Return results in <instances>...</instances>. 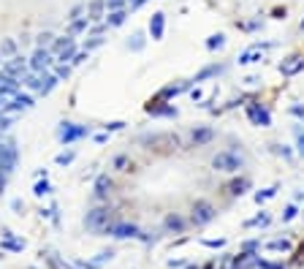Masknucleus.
<instances>
[{
  "label": "nucleus",
  "instance_id": "f257e3e1",
  "mask_svg": "<svg viewBox=\"0 0 304 269\" xmlns=\"http://www.w3.org/2000/svg\"><path fill=\"white\" fill-rule=\"evenodd\" d=\"M109 217H112V209L109 207L90 209V212L84 215V228H87V231H95V234H103L109 226Z\"/></svg>",
  "mask_w": 304,
  "mask_h": 269
},
{
  "label": "nucleus",
  "instance_id": "f03ea898",
  "mask_svg": "<svg viewBox=\"0 0 304 269\" xmlns=\"http://www.w3.org/2000/svg\"><path fill=\"white\" fill-rule=\"evenodd\" d=\"M212 169H215V171H226V174L239 171V169H242V155H237V152H217V155L212 158Z\"/></svg>",
  "mask_w": 304,
  "mask_h": 269
},
{
  "label": "nucleus",
  "instance_id": "7ed1b4c3",
  "mask_svg": "<svg viewBox=\"0 0 304 269\" xmlns=\"http://www.w3.org/2000/svg\"><path fill=\"white\" fill-rule=\"evenodd\" d=\"M84 136H90V128H87V125L62 123L60 128H57V139H60L62 144H73L76 139H84Z\"/></svg>",
  "mask_w": 304,
  "mask_h": 269
},
{
  "label": "nucleus",
  "instance_id": "20e7f679",
  "mask_svg": "<svg viewBox=\"0 0 304 269\" xmlns=\"http://www.w3.org/2000/svg\"><path fill=\"white\" fill-rule=\"evenodd\" d=\"M0 73H5V76H11V79H25V73H27V66H25V60L22 57H11V60H5V63H0Z\"/></svg>",
  "mask_w": 304,
  "mask_h": 269
},
{
  "label": "nucleus",
  "instance_id": "39448f33",
  "mask_svg": "<svg viewBox=\"0 0 304 269\" xmlns=\"http://www.w3.org/2000/svg\"><path fill=\"white\" fill-rule=\"evenodd\" d=\"M215 207H212L209 202H196L193 204V215H190V220L196 223V226H206L209 220H215Z\"/></svg>",
  "mask_w": 304,
  "mask_h": 269
},
{
  "label": "nucleus",
  "instance_id": "423d86ee",
  "mask_svg": "<svg viewBox=\"0 0 304 269\" xmlns=\"http://www.w3.org/2000/svg\"><path fill=\"white\" fill-rule=\"evenodd\" d=\"M103 234H112L114 239H133V237H139V228L133 223H109Z\"/></svg>",
  "mask_w": 304,
  "mask_h": 269
},
{
  "label": "nucleus",
  "instance_id": "0eeeda50",
  "mask_svg": "<svg viewBox=\"0 0 304 269\" xmlns=\"http://www.w3.org/2000/svg\"><path fill=\"white\" fill-rule=\"evenodd\" d=\"M14 166H16V147H14V141L0 144V171H3V174H11Z\"/></svg>",
  "mask_w": 304,
  "mask_h": 269
},
{
  "label": "nucleus",
  "instance_id": "6e6552de",
  "mask_svg": "<svg viewBox=\"0 0 304 269\" xmlns=\"http://www.w3.org/2000/svg\"><path fill=\"white\" fill-rule=\"evenodd\" d=\"M52 52L49 49H36V55L30 57V68H33V73H44L47 68L52 66Z\"/></svg>",
  "mask_w": 304,
  "mask_h": 269
},
{
  "label": "nucleus",
  "instance_id": "1a4fd4ad",
  "mask_svg": "<svg viewBox=\"0 0 304 269\" xmlns=\"http://www.w3.org/2000/svg\"><path fill=\"white\" fill-rule=\"evenodd\" d=\"M247 117L253 120L255 125H261V128H269V125H272V114H269L261 104H250L247 106Z\"/></svg>",
  "mask_w": 304,
  "mask_h": 269
},
{
  "label": "nucleus",
  "instance_id": "9d476101",
  "mask_svg": "<svg viewBox=\"0 0 304 269\" xmlns=\"http://www.w3.org/2000/svg\"><path fill=\"white\" fill-rule=\"evenodd\" d=\"M302 71H304V57H299V55L280 63V73H283V76H296V73H302Z\"/></svg>",
  "mask_w": 304,
  "mask_h": 269
},
{
  "label": "nucleus",
  "instance_id": "9b49d317",
  "mask_svg": "<svg viewBox=\"0 0 304 269\" xmlns=\"http://www.w3.org/2000/svg\"><path fill=\"white\" fill-rule=\"evenodd\" d=\"M163 30H166V14H163V11H155L152 19H150V36H152V41H160V38H163Z\"/></svg>",
  "mask_w": 304,
  "mask_h": 269
},
{
  "label": "nucleus",
  "instance_id": "f8f14e48",
  "mask_svg": "<svg viewBox=\"0 0 304 269\" xmlns=\"http://www.w3.org/2000/svg\"><path fill=\"white\" fill-rule=\"evenodd\" d=\"M0 95H5V98L19 95V79H11L5 73H0Z\"/></svg>",
  "mask_w": 304,
  "mask_h": 269
},
{
  "label": "nucleus",
  "instance_id": "ddd939ff",
  "mask_svg": "<svg viewBox=\"0 0 304 269\" xmlns=\"http://www.w3.org/2000/svg\"><path fill=\"white\" fill-rule=\"evenodd\" d=\"M33 106V98L30 95H14V98H11V104H5L3 106V112H25V109H30Z\"/></svg>",
  "mask_w": 304,
  "mask_h": 269
},
{
  "label": "nucleus",
  "instance_id": "4468645a",
  "mask_svg": "<svg viewBox=\"0 0 304 269\" xmlns=\"http://www.w3.org/2000/svg\"><path fill=\"white\" fill-rule=\"evenodd\" d=\"M263 60V49H258V47H250V49H244L242 55H239V66H253V63H261Z\"/></svg>",
  "mask_w": 304,
  "mask_h": 269
},
{
  "label": "nucleus",
  "instance_id": "2eb2a0df",
  "mask_svg": "<svg viewBox=\"0 0 304 269\" xmlns=\"http://www.w3.org/2000/svg\"><path fill=\"white\" fill-rule=\"evenodd\" d=\"M190 139H193V147H204V144H209V141L215 139V131L212 128H196Z\"/></svg>",
  "mask_w": 304,
  "mask_h": 269
},
{
  "label": "nucleus",
  "instance_id": "dca6fc26",
  "mask_svg": "<svg viewBox=\"0 0 304 269\" xmlns=\"http://www.w3.org/2000/svg\"><path fill=\"white\" fill-rule=\"evenodd\" d=\"M190 84H193V82H182V84H171V87H163V90H160V93H158V98H160V101H166V98H174V95L185 93V90L190 87Z\"/></svg>",
  "mask_w": 304,
  "mask_h": 269
},
{
  "label": "nucleus",
  "instance_id": "f3484780",
  "mask_svg": "<svg viewBox=\"0 0 304 269\" xmlns=\"http://www.w3.org/2000/svg\"><path fill=\"white\" fill-rule=\"evenodd\" d=\"M147 114H152V117H177V109L174 106H152L147 104Z\"/></svg>",
  "mask_w": 304,
  "mask_h": 269
},
{
  "label": "nucleus",
  "instance_id": "a211bd4d",
  "mask_svg": "<svg viewBox=\"0 0 304 269\" xmlns=\"http://www.w3.org/2000/svg\"><path fill=\"white\" fill-rule=\"evenodd\" d=\"M103 8H106V0H93V3L87 5V19H101L103 16Z\"/></svg>",
  "mask_w": 304,
  "mask_h": 269
},
{
  "label": "nucleus",
  "instance_id": "6ab92c4d",
  "mask_svg": "<svg viewBox=\"0 0 304 269\" xmlns=\"http://www.w3.org/2000/svg\"><path fill=\"white\" fill-rule=\"evenodd\" d=\"M109 191H112V180H109L106 174H101L98 180H95V196H98V199H103Z\"/></svg>",
  "mask_w": 304,
  "mask_h": 269
},
{
  "label": "nucleus",
  "instance_id": "aec40b11",
  "mask_svg": "<svg viewBox=\"0 0 304 269\" xmlns=\"http://www.w3.org/2000/svg\"><path fill=\"white\" fill-rule=\"evenodd\" d=\"M125 19H128V11H125V8H122V11H112V14L106 16V25H109V27H120Z\"/></svg>",
  "mask_w": 304,
  "mask_h": 269
},
{
  "label": "nucleus",
  "instance_id": "412c9836",
  "mask_svg": "<svg viewBox=\"0 0 304 269\" xmlns=\"http://www.w3.org/2000/svg\"><path fill=\"white\" fill-rule=\"evenodd\" d=\"M71 44H73V36H68V33H65V36H60V38H55V41H52V52H57V55H60L62 52V49H65V47H71Z\"/></svg>",
  "mask_w": 304,
  "mask_h": 269
},
{
  "label": "nucleus",
  "instance_id": "4be33fe9",
  "mask_svg": "<svg viewBox=\"0 0 304 269\" xmlns=\"http://www.w3.org/2000/svg\"><path fill=\"white\" fill-rule=\"evenodd\" d=\"M163 226L169 228V231H177V234H180L182 228H185V220H182L180 215H169V217H166V223H163Z\"/></svg>",
  "mask_w": 304,
  "mask_h": 269
},
{
  "label": "nucleus",
  "instance_id": "5701e85b",
  "mask_svg": "<svg viewBox=\"0 0 304 269\" xmlns=\"http://www.w3.org/2000/svg\"><path fill=\"white\" fill-rule=\"evenodd\" d=\"M250 188V180L247 177H244V180H237V182H231V185H228V193H231V196H242L244 191H247Z\"/></svg>",
  "mask_w": 304,
  "mask_h": 269
},
{
  "label": "nucleus",
  "instance_id": "b1692460",
  "mask_svg": "<svg viewBox=\"0 0 304 269\" xmlns=\"http://www.w3.org/2000/svg\"><path fill=\"white\" fill-rule=\"evenodd\" d=\"M87 25H90V19H87V16H82V19L71 22V25H68V36H76V33L87 30Z\"/></svg>",
  "mask_w": 304,
  "mask_h": 269
},
{
  "label": "nucleus",
  "instance_id": "393cba45",
  "mask_svg": "<svg viewBox=\"0 0 304 269\" xmlns=\"http://www.w3.org/2000/svg\"><path fill=\"white\" fill-rule=\"evenodd\" d=\"M57 82H60V79H57V76H47V79H44V82H41V90H38V93H41V95H49L52 90L57 87Z\"/></svg>",
  "mask_w": 304,
  "mask_h": 269
},
{
  "label": "nucleus",
  "instance_id": "a878e982",
  "mask_svg": "<svg viewBox=\"0 0 304 269\" xmlns=\"http://www.w3.org/2000/svg\"><path fill=\"white\" fill-rule=\"evenodd\" d=\"M223 44H226V36H223V33H215V36L206 38V49H220Z\"/></svg>",
  "mask_w": 304,
  "mask_h": 269
},
{
  "label": "nucleus",
  "instance_id": "bb28decb",
  "mask_svg": "<svg viewBox=\"0 0 304 269\" xmlns=\"http://www.w3.org/2000/svg\"><path fill=\"white\" fill-rule=\"evenodd\" d=\"M128 47L133 49V52H139V49H144V33H133L128 41Z\"/></svg>",
  "mask_w": 304,
  "mask_h": 269
},
{
  "label": "nucleus",
  "instance_id": "cd10ccee",
  "mask_svg": "<svg viewBox=\"0 0 304 269\" xmlns=\"http://www.w3.org/2000/svg\"><path fill=\"white\" fill-rule=\"evenodd\" d=\"M73 158H76V152H73V150H65V152H60V155L55 158V163H57V166H68V163H73Z\"/></svg>",
  "mask_w": 304,
  "mask_h": 269
},
{
  "label": "nucleus",
  "instance_id": "c85d7f7f",
  "mask_svg": "<svg viewBox=\"0 0 304 269\" xmlns=\"http://www.w3.org/2000/svg\"><path fill=\"white\" fill-rule=\"evenodd\" d=\"M220 71V66H209V68H204L201 73H196V79H190V82H204V79H209V76H215V73Z\"/></svg>",
  "mask_w": 304,
  "mask_h": 269
},
{
  "label": "nucleus",
  "instance_id": "c756f323",
  "mask_svg": "<svg viewBox=\"0 0 304 269\" xmlns=\"http://www.w3.org/2000/svg\"><path fill=\"white\" fill-rule=\"evenodd\" d=\"M33 193H36V196H47V193H52V185L47 180H38L36 185H33Z\"/></svg>",
  "mask_w": 304,
  "mask_h": 269
},
{
  "label": "nucleus",
  "instance_id": "7c9ffc66",
  "mask_svg": "<svg viewBox=\"0 0 304 269\" xmlns=\"http://www.w3.org/2000/svg\"><path fill=\"white\" fill-rule=\"evenodd\" d=\"M73 52H76V47H73V44H71V47H65V49H62V52L57 55V60H60V66H65V63H71V60H73Z\"/></svg>",
  "mask_w": 304,
  "mask_h": 269
},
{
  "label": "nucleus",
  "instance_id": "2f4dec72",
  "mask_svg": "<svg viewBox=\"0 0 304 269\" xmlns=\"http://www.w3.org/2000/svg\"><path fill=\"white\" fill-rule=\"evenodd\" d=\"M266 250H291V242L288 239H272V242H266Z\"/></svg>",
  "mask_w": 304,
  "mask_h": 269
},
{
  "label": "nucleus",
  "instance_id": "473e14b6",
  "mask_svg": "<svg viewBox=\"0 0 304 269\" xmlns=\"http://www.w3.org/2000/svg\"><path fill=\"white\" fill-rule=\"evenodd\" d=\"M269 220H272V217H269V212H261V215H255L253 220H247L244 226H247V228H253V226H266Z\"/></svg>",
  "mask_w": 304,
  "mask_h": 269
},
{
  "label": "nucleus",
  "instance_id": "72a5a7b5",
  "mask_svg": "<svg viewBox=\"0 0 304 269\" xmlns=\"http://www.w3.org/2000/svg\"><path fill=\"white\" fill-rule=\"evenodd\" d=\"M22 82H25L27 87H33V90H41V82H44V79H38V73H27Z\"/></svg>",
  "mask_w": 304,
  "mask_h": 269
},
{
  "label": "nucleus",
  "instance_id": "f704fd0d",
  "mask_svg": "<svg viewBox=\"0 0 304 269\" xmlns=\"http://www.w3.org/2000/svg\"><path fill=\"white\" fill-rule=\"evenodd\" d=\"M112 256H114V250H101V253L95 256V259L90 261V264H93V267H98V264H103V261H112Z\"/></svg>",
  "mask_w": 304,
  "mask_h": 269
},
{
  "label": "nucleus",
  "instance_id": "c9c22d12",
  "mask_svg": "<svg viewBox=\"0 0 304 269\" xmlns=\"http://www.w3.org/2000/svg\"><path fill=\"white\" fill-rule=\"evenodd\" d=\"M52 41H55V36H52V33H41V36L36 38L38 49H47V47H52Z\"/></svg>",
  "mask_w": 304,
  "mask_h": 269
},
{
  "label": "nucleus",
  "instance_id": "e433bc0d",
  "mask_svg": "<svg viewBox=\"0 0 304 269\" xmlns=\"http://www.w3.org/2000/svg\"><path fill=\"white\" fill-rule=\"evenodd\" d=\"M272 196H277V188H266V191H258V193H255V202L261 204V202H266V199H272Z\"/></svg>",
  "mask_w": 304,
  "mask_h": 269
},
{
  "label": "nucleus",
  "instance_id": "4c0bfd02",
  "mask_svg": "<svg viewBox=\"0 0 304 269\" xmlns=\"http://www.w3.org/2000/svg\"><path fill=\"white\" fill-rule=\"evenodd\" d=\"M125 3H128V0H106L109 14H112V11H122V8H125Z\"/></svg>",
  "mask_w": 304,
  "mask_h": 269
},
{
  "label": "nucleus",
  "instance_id": "58836bf2",
  "mask_svg": "<svg viewBox=\"0 0 304 269\" xmlns=\"http://www.w3.org/2000/svg\"><path fill=\"white\" fill-rule=\"evenodd\" d=\"M253 264H255V267H261V269H285L283 264H272V261H263V259H255Z\"/></svg>",
  "mask_w": 304,
  "mask_h": 269
},
{
  "label": "nucleus",
  "instance_id": "ea45409f",
  "mask_svg": "<svg viewBox=\"0 0 304 269\" xmlns=\"http://www.w3.org/2000/svg\"><path fill=\"white\" fill-rule=\"evenodd\" d=\"M103 128H106V134H112V131H122L125 123H122V120H112V123H106Z\"/></svg>",
  "mask_w": 304,
  "mask_h": 269
},
{
  "label": "nucleus",
  "instance_id": "a19ab883",
  "mask_svg": "<svg viewBox=\"0 0 304 269\" xmlns=\"http://www.w3.org/2000/svg\"><path fill=\"white\" fill-rule=\"evenodd\" d=\"M0 248H3V250H22V248H25V242H14V239H5Z\"/></svg>",
  "mask_w": 304,
  "mask_h": 269
},
{
  "label": "nucleus",
  "instance_id": "79ce46f5",
  "mask_svg": "<svg viewBox=\"0 0 304 269\" xmlns=\"http://www.w3.org/2000/svg\"><path fill=\"white\" fill-rule=\"evenodd\" d=\"M299 215V209L294 207V204H291V207H285V212H283V223H288V220H294V217Z\"/></svg>",
  "mask_w": 304,
  "mask_h": 269
},
{
  "label": "nucleus",
  "instance_id": "37998d69",
  "mask_svg": "<svg viewBox=\"0 0 304 269\" xmlns=\"http://www.w3.org/2000/svg\"><path fill=\"white\" fill-rule=\"evenodd\" d=\"M3 52L5 55H14L16 52V41H14V38H5V41H3Z\"/></svg>",
  "mask_w": 304,
  "mask_h": 269
},
{
  "label": "nucleus",
  "instance_id": "c03bdc74",
  "mask_svg": "<svg viewBox=\"0 0 304 269\" xmlns=\"http://www.w3.org/2000/svg\"><path fill=\"white\" fill-rule=\"evenodd\" d=\"M101 44H103V38H101V36H93V38H90V41H84V49H87V52H90V49L101 47Z\"/></svg>",
  "mask_w": 304,
  "mask_h": 269
},
{
  "label": "nucleus",
  "instance_id": "a18cd8bd",
  "mask_svg": "<svg viewBox=\"0 0 304 269\" xmlns=\"http://www.w3.org/2000/svg\"><path fill=\"white\" fill-rule=\"evenodd\" d=\"M82 14H84V5H76V8H71V16H68V19L76 22V19H82Z\"/></svg>",
  "mask_w": 304,
  "mask_h": 269
},
{
  "label": "nucleus",
  "instance_id": "49530a36",
  "mask_svg": "<svg viewBox=\"0 0 304 269\" xmlns=\"http://www.w3.org/2000/svg\"><path fill=\"white\" fill-rule=\"evenodd\" d=\"M296 144H299V152L304 155V131L302 128H296Z\"/></svg>",
  "mask_w": 304,
  "mask_h": 269
},
{
  "label": "nucleus",
  "instance_id": "de8ad7c7",
  "mask_svg": "<svg viewBox=\"0 0 304 269\" xmlns=\"http://www.w3.org/2000/svg\"><path fill=\"white\" fill-rule=\"evenodd\" d=\"M204 245H206V248H223L226 239H204Z\"/></svg>",
  "mask_w": 304,
  "mask_h": 269
},
{
  "label": "nucleus",
  "instance_id": "09e8293b",
  "mask_svg": "<svg viewBox=\"0 0 304 269\" xmlns=\"http://www.w3.org/2000/svg\"><path fill=\"white\" fill-rule=\"evenodd\" d=\"M68 73H71V68H68V66H60V68H57V79H65Z\"/></svg>",
  "mask_w": 304,
  "mask_h": 269
},
{
  "label": "nucleus",
  "instance_id": "8fccbe9b",
  "mask_svg": "<svg viewBox=\"0 0 304 269\" xmlns=\"http://www.w3.org/2000/svg\"><path fill=\"white\" fill-rule=\"evenodd\" d=\"M84 60H87V52H79V55H73V66H79V63H84Z\"/></svg>",
  "mask_w": 304,
  "mask_h": 269
},
{
  "label": "nucleus",
  "instance_id": "3c124183",
  "mask_svg": "<svg viewBox=\"0 0 304 269\" xmlns=\"http://www.w3.org/2000/svg\"><path fill=\"white\" fill-rule=\"evenodd\" d=\"M291 114H296V117H304V106H291Z\"/></svg>",
  "mask_w": 304,
  "mask_h": 269
},
{
  "label": "nucleus",
  "instance_id": "603ef678",
  "mask_svg": "<svg viewBox=\"0 0 304 269\" xmlns=\"http://www.w3.org/2000/svg\"><path fill=\"white\" fill-rule=\"evenodd\" d=\"M125 163H128V161H125V155H120V158H117V161H114V166H117V169H122V166H125ZM122 171H125V169H122Z\"/></svg>",
  "mask_w": 304,
  "mask_h": 269
},
{
  "label": "nucleus",
  "instance_id": "864d4df0",
  "mask_svg": "<svg viewBox=\"0 0 304 269\" xmlns=\"http://www.w3.org/2000/svg\"><path fill=\"white\" fill-rule=\"evenodd\" d=\"M144 3H147V0H133V3H130V8H141Z\"/></svg>",
  "mask_w": 304,
  "mask_h": 269
},
{
  "label": "nucleus",
  "instance_id": "5fc2aeb1",
  "mask_svg": "<svg viewBox=\"0 0 304 269\" xmlns=\"http://www.w3.org/2000/svg\"><path fill=\"white\" fill-rule=\"evenodd\" d=\"M5 177H8V174H3V171H0V191L5 188Z\"/></svg>",
  "mask_w": 304,
  "mask_h": 269
},
{
  "label": "nucleus",
  "instance_id": "6e6d98bb",
  "mask_svg": "<svg viewBox=\"0 0 304 269\" xmlns=\"http://www.w3.org/2000/svg\"><path fill=\"white\" fill-rule=\"evenodd\" d=\"M299 27H302V30H304V19H302V25H299Z\"/></svg>",
  "mask_w": 304,
  "mask_h": 269
},
{
  "label": "nucleus",
  "instance_id": "4d7b16f0",
  "mask_svg": "<svg viewBox=\"0 0 304 269\" xmlns=\"http://www.w3.org/2000/svg\"><path fill=\"white\" fill-rule=\"evenodd\" d=\"M187 269H198V267H187Z\"/></svg>",
  "mask_w": 304,
  "mask_h": 269
},
{
  "label": "nucleus",
  "instance_id": "13d9d810",
  "mask_svg": "<svg viewBox=\"0 0 304 269\" xmlns=\"http://www.w3.org/2000/svg\"><path fill=\"white\" fill-rule=\"evenodd\" d=\"M128 3H133V0H128Z\"/></svg>",
  "mask_w": 304,
  "mask_h": 269
}]
</instances>
